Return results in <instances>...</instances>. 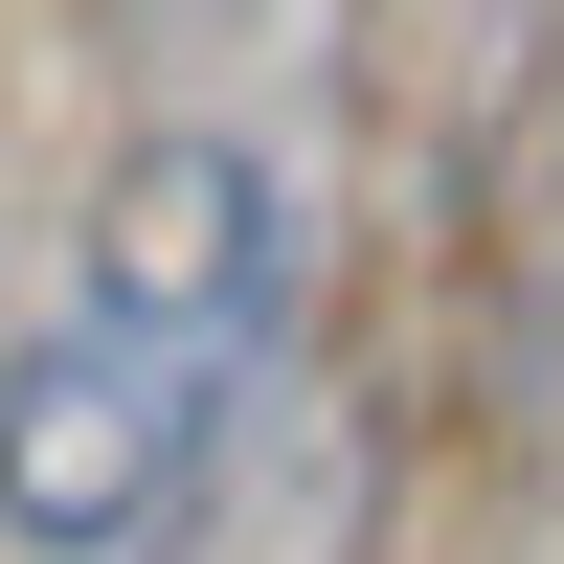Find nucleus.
<instances>
[{"mask_svg":"<svg viewBox=\"0 0 564 564\" xmlns=\"http://www.w3.org/2000/svg\"><path fill=\"white\" fill-rule=\"evenodd\" d=\"M68 294L113 339L204 361V384H316L339 361V181L316 113H113V159L68 181Z\"/></svg>","mask_w":564,"mask_h":564,"instance_id":"obj_1","label":"nucleus"},{"mask_svg":"<svg viewBox=\"0 0 564 564\" xmlns=\"http://www.w3.org/2000/svg\"><path fill=\"white\" fill-rule=\"evenodd\" d=\"M271 406L204 384V361H159V339H113L90 294H23L0 316V564H159Z\"/></svg>","mask_w":564,"mask_h":564,"instance_id":"obj_2","label":"nucleus"},{"mask_svg":"<svg viewBox=\"0 0 564 564\" xmlns=\"http://www.w3.org/2000/svg\"><path fill=\"white\" fill-rule=\"evenodd\" d=\"M361 90H384L406 181H520L564 135V0H384L361 23Z\"/></svg>","mask_w":564,"mask_h":564,"instance_id":"obj_3","label":"nucleus"},{"mask_svg":"<svg viewBox=\"0 0 564 564\" xmlns=\"http://www.w3.org/2000/svg\"><path fill=\"white\" fill-rule=\"evenodd\" d=\"M159 564H384V406L316 361V384L204 475V520H181Z\"/></svg>","mask_w":564,"mask_h":564,"instance_id":"obj_4","label":"nucleus"},{"mask_svg":"<svg viewBox=\"0 0 564 564\" xmlns=\"http://www.w3.org/2000/svg\"><path fill=\"white\" fill-rule=\"evenodd\" d=\"M384 0H90L135 113H316V68H361Z\"/></svg>","mask_w":564,"mask_h":564,"instance_id":"obj_5","label":"nucleus"},{"mask_svg":"<svg viewBox=\"0 0 564 564\" xmlns=\"http://www.w3.org/2000/svg\"><path fill=\"white\" fill-rule=\"evenodd\" d=\"M564 159V135H542ZM542 430H564V181H542Z\"/></svg>","mask_w":564,"mask_h":564,"instance_id":"obj_6","label":"nucleus"}]
</instances>
